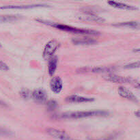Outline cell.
Returning <instances> with one entry per match:
<instances>
[{"label": "cell", "mask_w": 140, "mask_h": 140, "mask_svg": "<svg viewBox=\"0 0 140 140\" xmlns=\"http://www.w3.org/2000/svg\"><path fill=\"white\" fill-rule=\"evenodd\" d=\"M46 4H34V5H25V6H5L0 7L1 9H27L38 7H46Z\"/></svg>", "instance_id": "obj_12"}, {"label": "cell", "mask_w": 140, "mask_h": 140, "mask_svg": "<svg viewBox=\"0 0 140 140\" xmlns=\"http://www.w3.org/2000/svg\"><path fill=\"white\" fill-rule=\"evenodd\" d=\"M115 26H124V27H133V28H138L139 27V23L137 21H129V22H124V23H118L115 24Z\"/></svg>", "instance_id": "obj_16"}, {"label": "cell", "mask_w": 140, "mask_h": 140, "mask_svg": "<svg viewBox=\"0 0 140 140\" xmlns=\"http://www.w3.org/2000/svg\"><path fill=\"white\" fill-rule=\"evenodd\" d=\"M57 57H53L49 62L48 70L49 75L53 76L54 75L57 69Z\"/></svg>", "instance_id": "obj_14"}, {"label": "cell", "mask_w": 140, "mask_h": 140, "mask_svg": "<svg viewBox=\"0 0 140 140\" xmlns=\"http://www.w3.org/2000/svg\"><path fill=\"white\" fill-rule=\"evenodd\" d=\"M66 100L68 102H75V103H81V102H88L94 101V99L92 98H87L78 95H71L66 98Z\"/></svg>", "instance_id": "obj_10"}, {"label": "cell", "mask_w": 140, "mask_h": 140, "mask_svg": "<svg viewBox=\"0 0 140 140\" xmlns=\"http://www.w3.org/2000/svg\"><path fill=\"white\" fill-rule=\"evenodd\" d=\"M108 115V112L104 111H75V112H67L62 114L61 117L63 118L70 119H79L84 118L98 117V116H106Z\"/></svg>", "instance_id": "obj_2"}, {"label": "cell", "mask_w": 140, "mask_h": 140, "mask_svg": "<svg viewBox=\"0 0 140 140\" xmlns=\"http://www.w3.org/2000/svg\"><path fill=\"white\" fill-rule=\"evenodd\" d=\"M104 78L107 81L113 82V83H128V84H133L135 86V84H137V86H139V83L131 77H125L116 75L114 74H110L104 77Z\"/></svg>", "instance_id": "obj_4"}, {"label": "cell", "mask_w": 140, "mask_h": 140, "mask_svg": "<svg viewBox=\"0 0 140 140\" xmlns=\"http://www.w3.org/2000/svg\"><path fill=\"white\" fill-rule=\"evenodd\" d=\"M19 15H0V23L13 22L21 19Z\"/></svg>", "instance_id": "obj_15"}, {"label": "cell", "mask_w": 140, "mask_h": 140, "mask_svg": "<svg viewBox=\"0 0 140 140\" xmlns=\"http://www.w3.org/2000/svg\"><path fill=\"white\" fill-rule=\"evenodd\" d=\"M0 70L3 71H7L9 70V67L8 66V65L1 60H0Z\"/></svg>", "instance_id": "obj_21"}, {"label": "cell", "mask_w": 140, "mask_h": 140, "mask_svg": "<svg viewBox=\"0 0 140 140\" xmlns=\"http://www.w3.org/2000/svg\"><path fill=\"white\" fill-rule=\"evenodd\" d=\"M20 94H21V96L23 98H25H25H28L30 96V95H31L30 92L28 90H27V89H23V90H21Z\"/></svg>", "instance_id": "obj_20"}, {"label": "cell", "mask_w": 140, "mask_h": 140, "mask_svg": "<svg viewBox=\"0 0 140 140\" xmlns=\"http://www.w3.org/2000/svg\"><path fill=\"white\" fill-rule=\"evenodd\" d=\"M51 90L55 94L60 93L63 88V81L62 79L59 77H55L51 80Z\"/></svg>", "instance_id": "obj_7"}, {"label": "cell", "mask_w": 140, "mask_h": 140, "mask_svg": "<svg viewBox=\"0 0 140 140\" xmlns=\"http://www.w3.org/2000/svg\"><path fill=\"white\" fill-rule=\"evenodd\" d=\"M79 19L82 21H91V22H97V23H103L104 19L102 17H98L92 13H86L84 15H81L79 17Z\"/></svg>", "instance_id": "obj_9"}, {"label": "cell", "mask_w": 140, "mask_h": 140, "mask_svg": "<svg viewBox=\"0 0 140 140\" xmlns=\"http://www.w3.org/2000/svg\"><path fill=\"white\" fill-rule=\"evenodd\" d=\"M46 107L49 111H53L57 107V102L55 100H49L46 103Z\"/></svg>", "instance_id": "obj_18"}, {"label": "cell", "mask_w": 140, "mask_h": 140, "mask_svg": "<svg viewBox=\"0 0 140 140\" xmlns=\"http://www.w3.org/2000/svg\"><path fill=\"white\" fill-rule=\"evenodd\" d=\"M0 104H1V105H6L4 102H2V101L1 100H0Z\"/></svg>", "instance_id": "obj_23"}, {"label": "cell", "mask_w": 140, "mask_h": 140, "mask_svg": "<svg viewBox=\"0 0 140 140\" xmlns=\"http://www.w3.org/2000/svg\"><path fill=\"white\" fill-rule=\"evenodd\" d=\"M60 46V43L56 40H51L47 42L43 51V58L45 60H50Z\"/></svg>", "instance_id": "obj_3"}, {"label": "cell", "mask_w": 140, "mask_h": 140, "mask_svg": "<svg viewBox=\"0 0 140 140\" xmlns=\"http://www.w3.org/2000/svg\"><path fill=\"white\" fill-rule=\"evenodd\" d=\"M13 135V133L8 130L0 127V136H10Z\"/></svg>", "instance_id": "obj_19"}, {"label": "cell", "mask_w": 140, "mask_h": 140, "mask_svg": "<svg viewBox=\"0 0 140 140\" xmlns=\"http://www.w3.org/2000/svg\"><path fill=\"white\" fill-rule=\"evenodd\" d=\"M139 66V62L138 61L137 62L133 63V64H130L129 65H126L124 68H137Z\"/></svg>", "instance_id": "obj_22"}, {"label": "cell", "mask_w": 140, "mask_h": 140, "mask_svg": "<svg viewBox=\"0 0 140 140\" xmlns=\"http://www.w3.org/2000/svg\"><path fill=\"white\" fill-rule=\"evenodd\" d=\"M36 21H37L39 23H44V24L49 25V26H51L53 27L57 28V29L64 30V31H70V32H72V33H80V34H89V35H90V34L91 35H96V34H98V32H97L96 31H94V30L78 29V28L71 27V26H68V25L59 24V23H54V22H52V21H45V20H42V19H36Z\"/></svg>", "instance_id": "obj_1"}, {"label": "cell", "mask_w": 140, "mask_h": 140, "mask_svg": "<svg viewBox=\"0 0 140 140\" xmlns=\"http://www.w3.org/2000/svg\"><path fill=\"white\" fill-rule=\"evenodd\" d=\"M108 4H109L110 6H111L114 7V8H117L119 9H122V10H137V8H135V7L132 6H130V5L125 4H123V3L113 2V1L108 2Z\"/></svg>", "instance_id": "obj_13"}, {"label": "cell", "mask_w": 140, "mask_h": 140, "mask_svg": "<svg viewBox=\"0 0 140 140\" xmlns=\"http://www.w3.org/2000/svg\"><path fill=\"white\" fill-rule=\"evenodd\" d=\"M118 94H119L122 97L126 98L128 100L134 101V102H137V97L134 95L133 93L131 90H129L126 88L120 86V87L118 88Z\"/></svg>", "instance_id": "obj_8"}, {"label": "cell", "mask_w": 140, "mask_h": 140, "mask_svg": "<svg viewBox=\"0 0 140 140\" xmlns=\"http://www.w3.org/2000/svg\"><path fill=\"white\" fill-rule=\"evenodd\" d=\"M73 42L75 44H94L97 42L96 40L90 37H77L73 38Z\"/></svg>", "instance_id": "obj_11"}, {"label": "cell", "mask_w": 140, "mask_h": 140, "mask_svg": "<svg viewBox=\"0 0 140 140\" xmlns=\"http://www.w3.org/2000/svg\"><path fill=\"white\" fill-rule=\"evenodd\" d=\"M90 71L92 73H104V72L111 71V68L104 67H94L93 68L90 69Z\"/></svg>", "instance_id": "obj_17"}, {"label": "cell", "mask_w": 140, "mask_h": 140, "mask_svg": "<svg viewBox=\"0 0 140 140\" xmlns=\"http://www.w3.org/2000/svg\"><path fill=\"white\" fill-rule=\"evenodd\" d=\"M31 97L34 101H36L39 103L44 102L47 99V94L46 92L42 89L38 88L33 91L31 94Z\"/></svg>", "instance_id": "obj_6"}, {"label": "cell", "mask_w": 140, "mask_h": 140, "mask_svg": "<svg viewBox=\"0 0 140 140\" xmlns=\"http://www.w3.org/2000/svg\"><path fill=\"white\" fill-rule=\"evenodd\" d=\"M46 132L49 135L52 136L53 137L56 138L60 140H78L71 137L64 131L56 129L54 128H49L46 129Z\"/></svg>", "instance_id": "obj_5"}]
</instances>
